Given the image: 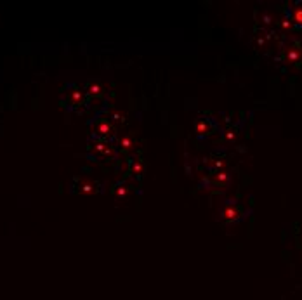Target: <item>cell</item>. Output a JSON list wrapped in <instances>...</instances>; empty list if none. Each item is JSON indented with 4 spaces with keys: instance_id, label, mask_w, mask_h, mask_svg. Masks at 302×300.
<instances>
[{
    "instance_id": "cell-1",
    "label": "cell",
    "mask_w": 302,
    "mask_h": 300,
    "mask_svg": "<svg viewBox=\"0 0 302 300\" xmlns=\"http://www.w3.org/2000/svg\"><path fill=\"white\" fill-rule=\"evenodd\" d=\"M97 130H99V134L106 135V134H109L111 130H113V128L109 127V123H106V122H104V123H101V125H99V128H97Z\"/></svg>"
},
{
    "instance_id": "cell-2",
    "label": "cell",
    "mask_w": 302,
    "mask_h": 300,
    "mask_svg": "<svg viewBox=\"0 0 302 300\" xmlns=\"http://www.w3.org/2000/svg\"><path fill=\"white\" fill-rule=\"evenodd\" d=\"M132 168H134V174H141V172H143V165H141L139 161H134V167Z\"/></svg>"
},
{
    "instance_id": "cell-3",
    "label": "cell",
    "mask_w": 302,
    "mask_h": 300,
    "mask_svg": "<svg viewBox=\"0 0 302 300\" xmlns=\"http://www.w3.org/2000/svg\"><path fill=\"white\" fill-rule=\"evenodd\" d=\"M196 130H198L200 134H205V130H207V125H205V123H198V125H196Z\"/></svg>"
},
{
    "instance_id": "cell-4",
    "label": "cell",
    "mask_w": 302,
    "mask_h": 300,
    "mask_svg": "<svg viewBox=\"0 0 302 300\" xmlns=\"http://www.w3.org/2000/svg\"><path fill=\"white\" fill-rule=\"evenodd\" d=\"M122 146L123 148H130V137H123L122 139Z\"/></svg>"
},
{
    "instance_id": "cell-5",
    "label": "cell",
    "mask_w": 302,
    "mask_h": 300,
    "mask_svg": "<svg viewBox=\"0 0 302 300\" xmlns=\"http://www.w3.org/2000/svg\"><path fill=\"white\" fill-rule=\"evenodd\" d=\"M90 92H92V94H97V92H101V87H99V85H92Z\"/></svg>"
},
{
    "instance_id": "cell-6",
    "label": "cell",
    "mask_w": 302,
    "mask_h": 300,
    "mask_svg": "<svg viewBox=\"0 0 302 300\" xmlns=\"http://www.w3.org/2000/svg\"><path fill=\"white\" fill-rule=\"evenodd\" d=\"M295 19H297L299 23H302V10H299V12L295 14Z\"/></svg>"
}]
</instances>
